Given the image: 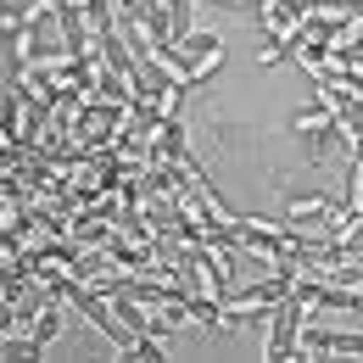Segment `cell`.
Here are the masks:
<instances>
[{
    "label": "cell",
    "mask_w": 363,
    "mask_h": 363,
    "mask_svg": "<svg viewBox=\"0 0 363 363\" xmlns=\"http://www.w3.org/2000/svg\"><path fill=\"white\" fill-rule=\"evenodd\" d=\"M296 129H308V135H313V129H335V118L318 106V112H302V118H296Z\"/></svg>",
    "instance_id": "obj_1"
},
{
    "label": "cell",
    "mask_w": 363,
    "mask_h": 363,
    "mask_svg": "<svg viewBox=\"0 0 363 363\" xmlns=\"http://www.w3.org/2000/svg\"><path fill=\"white\" fill-rule=\"evenodd\" d=\"M279 56H285V45H279V40H274V45H263V56H257V62H263V67H274V62H279Z\"/></svg>",
    "instance_id": "obj_2"
}]
</instances>
